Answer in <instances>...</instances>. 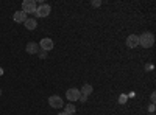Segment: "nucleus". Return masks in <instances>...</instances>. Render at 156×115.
<instances>
[{
    "instance_id": "1",
    "label": "nucleus",
    "mask_w": 156,
    "mask_h": 115,
    "mask_svg": "<svg viewBox=\"0 0 156 115\" xmlns=\"http://www.w3.org/2000/svg\"><path fill=\"white\" fill-rule=\"evenodd\" d=\"M154 44V36L153 33H142L139 36V45H142L144 48H150Z\"/></svg>"
},
{
    "instance_id": "2",
    "label": "nucleus",
    "mask_w": 156,
    "mask_h": 115,
    "mask_svg": "<svg viewBox=\"0 0 156 115\" xmlns=\"http://www.w3.org/2000/svg\"><path fill=\"white\" fill-rule=\"evenodd\" d=\"M36 8H37V3L34 0H23L22 2V11L25 14H28V12H36Z\"/></svg>"
},
{
    "instance_id": "3",
    "label": "nucleus",
    "mask_w": 156,
    "mask_h": 115,
    "mask_svg": "<svg viewBox=\"0 0 156 115\" xmlns=\"http://www.w3.org/2000/svg\"><path fill=\"white\" fill-rule=\"evenodd\" d=\"M50 11H51L50 5H47V3H41V5H37L34 16H37V17H47V16L50 14Z\"/></svg>"
},
{
    "instance_id": "4",
    "label": "nucleus",
    "mask_w": 156,
    "mask_h": 115,
    "mask_svg": "<svg viewBox=\"0 0 156 115\" xmlns=\"http://www.w3.org/2000/svg\"><path fill=\"white\" fill-rule=\"evenodd\" d=\"M48 104H50V107H53V109H59V107L64 106V101H62V98L59 95H51L48 98Z\"/></svg>"
},
{
    "instance_id": "5",
    "label": "nucleus",
    "mask_w": 156,
    "mask_h": 115,
    "mask_svg": "<svg viewBox=\"0 0 156 115\" xmlns=\"http://www.w3.org/2000/svg\"><path fill=\"white\" fill-rule=\"evenodd\" d=\"M39 47H41V50H44V52H50V50H53L55 47V42L50 39V37H44V39H41V42H39Z\"/></svg>"
},
{
    "instance_id": "6",
    "label": "nucleus",
    "mask_w": 156,
    "mask_h": 115,
    "mask_svg": "<svg viewBox=\"0 0 156 115\" xmlns=\"http://www.w3.org/2000/svg\"><path fill=\"white\" fill-rule=\"evenodd\" d=\"M80 96H81V93H80V90H78V89H69V90L66 92V98L70 101V103H73V101H78V100H80Z\"/></svg>"
},
{
    "instance_id": "7",
    "label": "nucleus",
    "mask_w": 156,
    "mask_h": 115,
    "mask_svg": "<svg viewBox=\"0 0 156 115\" xmlns=\"http://www.w3.org/2000/svg\"><path fill=\"white\" fill-rule=\"evenodd\" d=\"M139 45V36L137 34H129L126 37V47L128 48H136Z\"/></svg>"
},
{
    "instance_id": "8",
    "label": "nucleus",
    "mask_w": 156,
    "mask_h": 115,
    "mask_svg": "<svg viewBox=\"0 0 156 115\" xmlns=\"http://www.w3.org/2000/svg\"><path fill=\"white\" fill-rule=\"evenodd\" d=\"M12 19H14V22H17V23H25V20H27L28 17H27V14H25L23 11H16L14 16H12Z\"/></svg>"
},
{
    "instance_id": "9",
    "label": "nucleus",
    "mask_w": 156,
    "mask_h": 115,
    "mask_svg": "<svg viewBox=\"0 0 156 115\" xmlns=\"http://www.w3.org/2000/svg\"><path fill=\"white\" fill-rule=\"evenodd\" d=\"M25 50H27V53H30V55H36V53H39V44L28 42L27 47H25Z\"/></svg>"
},
{
    "instance_id": "10",
    "label": "nucleus",
    "mask_w": 156,
    "mask_h": 115,
    "mask_svg": "<svg viewBox=\"0 0 156 115\" xmlns=\"http://www.w3.org/2000/svg\"><path fill=\"white\" fill-rule=\"evenodd\" d=\"M92 90H94V89H92V86H90V84H84V86L81 87L80 93H81V95H84V96H89L90 93H92Z\"/></svg>"
},
{
    "instance_id": "11",
    "label": "nucleus",
    "mask_w": 156,
    "mask_h": 115,
    "mask_svg": "<svg viewBox=\"0 0 156 115\" xmlns=\"http://www.w3.org/2000/svg\"><path fill=\"white\" fill-rule=\"evenodd\" d=\"M36 27H37V22L34 19H27L25 20V28L27 30H36Z\"/></svg>"
},
{
    "instance_id": "12",
    "label": "nucleus",
    "mask_w": 156,
    "mask_h": 115,
    "mask_svg": "<svg viewBox=\"0 0 156 115\" xmlns=\"http://www.w3.org/2000/svg\"><path fill=\"white\" fill-rule=\"evenodd\" d=\"M75 106H73V103H69V104H66V107H64V112L66 113H69V115H72V113H75Z\"/></svg>"
},
{
    "instance_id": "13",
    "label": "nucleus",
    "mask_w": 156,
    "mask_h": 115,
    "mask_svg": "<svg viewBox=\"0 0 156 115\" xmlns=\"http://www.w3.org/2000/svg\"><path fill=\"white\" fill-rule=\"evenodd\" d=\"M78 101H81V103H86V101H87V96L81 95V96H80V100H78Z\"/></svg>"
},
{
    "instance_id": "14",
    "label": "nucleus",
    "mask_w": 156,
    "mask_h": 115,
    "mask_svg": "<svg viewBox=\"0 0 156 115\" xmlns=\"http://www.w3.org/2000/svg\"><path fill=\"white\" fill-rule=\"evenodd\" d=\"M100 5H101L100 0H95V2H92V6H95V8H97V6H100Z\"/></svg>"
},
{
    "instance_id": "15",
    "label": "nucleus",
    "mask_w": 156,
    "mask_h": 115,
    "mask_svg": "<svg viewBox=\"0 0 156 115\" xmlns=\"http://www.w3.org/2000/svg\"><path fill=\"white\" fill-rule=\"evenodd\" d=\"M148 110H150L151 113L154 112V103H151V104H150V107H148Z\"/></svg>"
},
{
    "instance_id": "16",
    "label": "nucleus",
    "mask_w": 156,
    "mask_h": 115,
    "mask_svg": "<svg viewBox=\"0 0 156 115\" xmlns=\"http://www.w3.org/2000/svg\"><path fill=\"white\" fill-rule=\"evenodd\" d=\"M39 56H41V58H45V56H47V52H44V50H42V52H39Z\"/></svg>"
},
{
    "instance_id": "17",
    "label": "nucleus",
    "mask_w": 156,
    "mask_h": 115,
    "mask_svg": "<svg viewBox=\"0 0 156 115\" xmlns=\"http://www.w3.org/2000/svg\"><path fill=\"white\" fill-rule=\"evenodd\" d=\"M119 101H120V103H125V101H126V96H120Z\"/></svg>"
},
{
    "instance_id": "18",
    "label": "nucleus",
    "mask_w": 156,
    "mask_h": 115,
    "mask_svg": "<svg viewBox=\"0 0 156 115\" xmlns=\"http://www.w3.org/2000/svg\"><path fill=\"white\" fill-rule=\"evenodd\" d=\"M150 98H151V103H154V98H156V95H154V93H151V96H150Z\"/></svg>"
},
{
    "instance_id": "19",
    "label": "nucleus",
    "mask_w": 156,
    "mask_h": 115,
    "mask_svg": "<svg viewBox=\"0 0 156 115\" xmlns=\"http://www.w3.org/2000/svg\"><path fill=\"white\" fill-rule=\"evenodd\" d=\"M3 73H5V70H3V69H2V67H0V76H2V75H3Z\"/></svg>"
},
{
    "instance_id": "20",
    "label": "nucleus",
    "mask_w": 156,
    "mask_h": 115,
    "mask_svg": "<svg viewBox=\"0 0 156 115\" xmlns=\"http://www.w3.org/2000/svg\"><path fill=\"white\" fill-rule=\"evenodd\" d=\"M58 115H69V113H66V112H59Z\"/></svg>"
},
{
    "instance_id": "21",
    "label": "nucleus",
    "mask_w": 156,
    "mask_h": 115,
    "mask_svg": "<svg viewBox=\"0 0 156 115\" xmlns=\"http://www.w3.org/2000/svg\"><path fill=\"white\" fill-rule=\"evenodd\" d=\"M0 96H2V90H0Z\"/></svg>"
},
{
    "instance_id": "22",
    "label": "nucleus",
    "mask_w": 156,
    "mask_h": 115,
    "mask_svg": "<svg viewBox=\"0 0 156 115\" xmlns=\"http://www.w3.org/2000/svg\"><path fill=\"white\" fill-rule=\"evenodd\" d=\"M150 115H154V113H150Z\"/></svg>"
}]
</instances>
